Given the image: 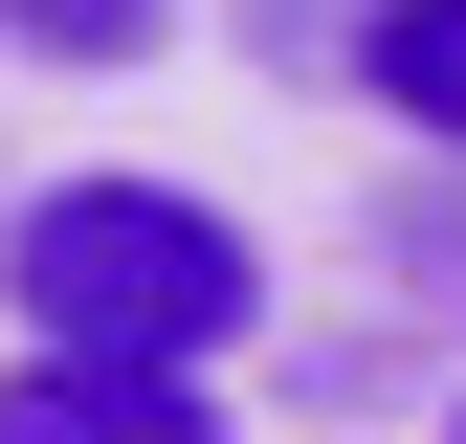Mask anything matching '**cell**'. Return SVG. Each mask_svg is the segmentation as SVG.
Wrapping results in <instances>:
<instances>
[{"mask_svg": "<svg viewBox=\"0 0 466 444\" xmlns=\"http://www.w3.org/2000/svg\"><path fill=\"white\" fill-rule=\"evenodd\" d=\"M0 267H23L45 356H222V333L267 311V245L222 222L200 178H45L23 222H0Z\"/></svg>", "mask_w": 466, "mask_h": 444, "instance_id": "6da1fadb", "label": "cell"}, {"mask_svg": "<svg viewBox=\"0 0 466 444\" xmlns=\"http://www.w3.org/2000/svg\"><path fill=\"white\" fill-rule=\"evenodd\" d=\"M0 444H222V400L178 356H23L0 378Z\"/></svg>", "mask_w": 466, "mask_h": 444, "instance_id": "7a4b0ae2", "label": "cell"}, {"mask_svg": "<svg viewBox=\"0 0 466 444\" xmlns=\"http://www.w3.org/2000/svg\"><path fill=\"white\" fill-rule=\"evenodd\" d=\"M356 89H378L422 156H466V0H378V23H356Z\"/></svg>", "mask_w": 466, "mask_h": 444, "instance_id": "3957f363", "label": "cell"}, {"mask_svg": "<svg viewBox=\"0 0 466 444\" xmlns=\"http://www.w3.org/2000/svg\"><path fill=\"white\" fill-rule=\"evenodd\" d=\"M0 45H23V67H156L178 0H0Z\"/></svg>", "mask_w": 466, "mask_h": 444, "instance_id": "277c9868", "label": "cell"}, {"mask_svg": "<svg viewBox=\"0 0 466 444\" xmlns=\"http://www.w3.org/2000/svg\"><path fill=\"white\" fill-rule=\"evenodd\" d=\"M444 444H466V422H444Z\"/></svg>", "mask_w": 466, "mask_h": 444, "instance_id": "5b68a950", "label": "cell"}]
</instances>
